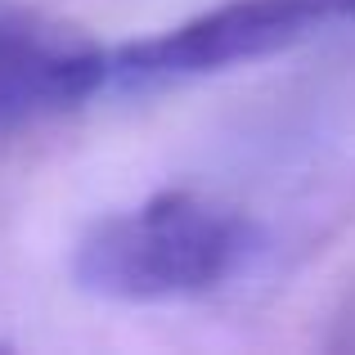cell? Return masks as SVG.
<instances>
[{
    "label": "cell",
    "mask_w": 355,
    "mask_h": 355,
    "mask_svg": "<svg viewBox=\"0 0 355 355\" xmlns=\"http://www.w3.org/2000/svg\"><path fill=\"white\" fill-rule=\"evenodd\" d=\"M252 252V225L184 189L95 220L72 252V279L104 302H180L225 284Z\"/></svg>",
    "instance_id": "cell-1"
},
{
    "label": "cell",
    "mask_w": 355,
    "mask_h": 355,
    "mask_svg": "<svg viewBox=\"0 0 355 355\" xmlns=\"http://www.w3.org/2000/svg\"><path fill=\"white\" fill-rule=\"evenodd\" d=\"M320 23H329V9L320 0H230L180 27L108 50V86L148 90L225 72L234 63L288 50Z\"/></svg>",
    "instance_id": "cell-2"
},
{
    "label": "cell",
    "mask_w": 355,
    "mask_h": 355,
    "mask_svg": "<svg viewBox=\"0 0 355 355\" xmlns=\"http://www.w3.org/2000/svg\"><path fill=\"white\" fill-rule=\"evenodd\" d=\"M108 86V50L0 9V130L86 104Z\"/></svg>",
    "instance_id": "cell-3"
},
{
    "label": "cell",
    "mask_w": 355,
    "mask_h": 355,
    "mask_svg": "<svg viewBox=\"0 0 355 355\" xmlns=\"http://www.w3.org/2000/svg\"><path fill=\"white\" fill-rule=\"evenodd\" d=\"M329 9V18H355V0H320Z\"/></svg>",
    "instance_id": "cell-4"
}]
</instances>
